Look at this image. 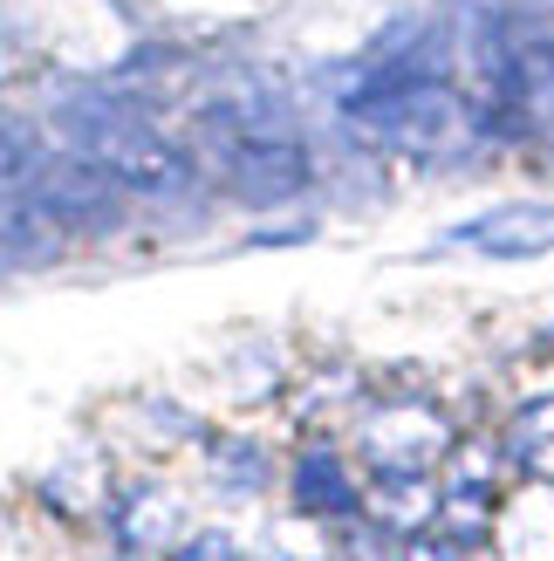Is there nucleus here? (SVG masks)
Here are the masks:
<instances>
[{
	"label": "nucleus",
	"mask_w": 554,
	"mask_h": 561,
	"mask_svg": "<svg viewBox=\"0 0 554 561\" xmlns=\"http://www.w3.org/2000/svg\"><path fill=\"white\" fill-rule=\"evenodd\" d=\"M164 561H246V541L233 535V527H219V520H199Z\"/></svg>",
	"instance_id": "14"
},
{
	"label": "nucleus",
	"mask_w": 554,
	"mask_h": 561,
	"mask_svg": "<svg viewBox=\"0 0 554 561\" xmlns=\"http://www.w3.org/2000/svg\"><path fill=\"white\" fill-rule=\"evenodd\" d=\"M507 472L513 466H507V453L493 438L452 445L446 466H438V514H431V527L452 535V541H465V548H486L493 514H500V500H507Z\"/></svg>",
	"instance_id": "4"
},
{
	"label": "nucleus",
	"mask_w": 554,
	"mask_h": 561,
	"mask_svg": "<svg viewBox=\"0 0 554 561\" xmlns=\"http://www.w3.org/2000/svg\"><path fill=\"white\" fill-rule=\"evenodd\" d=\"M103 561H145V554H124V548H109V554H103Z\"/></svg>",
	"instance_id": "16"
},
{
	"label": "nucleus",
	"mask_w": 554,
	"mask_h": 561,
	"mask_svg": "<svg viewBox=\"0 0 554 561\" xmlns=\"http://www.w3.org/2000/svg\"><path fill=\"white\" fill-rule=\"evenodd\" d=\"M246 561H336V535H322V527L288 514L246 541Z\"/></svg>",
	"instance_id": "12"
},
{
	"label": "nucleus",
	"mask_w": 554,
	"mask_h": 561,
	"mask_svg": "<svg viewBox=\"0 0 554 561\" xmlns=\"http://www.w3.org/2000/svg\"><path fill=\"white\" fill-rule=\"evenodd\" d=\"M267 472H274V459L261 453L246 432H233V438H206V459H199V480H206V493L212 500H261L267 493Z\"/></svg>",
	"instance_id": "11"
},
{
	"label": "nucleus",
	"mask_w": 554,
	"mask_h": 561,
	"mask_svg": "<svg viewBox=\"0 0 554 561\" xmlns=\"http://www.w3.org/2000/svg\"><path fill=\"white\" fill-rule=\"evenodd\" d=\"M493 548H500V561H554V486L534 480V486H507L500 514H493Z\"/></svg>",
	"instance_id": "8"
},
{
	"label": "nucleus",
	"mask_w": 554,
	"mask_h": 561,
	"mask_svg": "<svg viewBox=\"0 0 554 561\" xmlns=\"http://www.w3.org/2000/svg\"><path fill=\"white\" fill-rule=\"evenodd\" d=\"M192 527H199V520H192L185 486L158 480V472H145V480H130V486L109 493V548H124V554L164 561Z\"/></svg>",
	"instance_id": "6"
},
{
	"label": "nucleus",
	"mask_w": 554,
	"mask_h": 561,
	"mask_svg": "<svg viewBox=\"0 0 554 561\" xmlns=\"http://www.w3.org/2000/svg\"><path fill=\"white\" fill-rule=\"evenodd\" d=\"M62 227L21 192H0V274H27V267H48L62 254Z\"/></svg>",
	"instance_id": "10"
},
{
	"label": "nucleus",
	"mask_w": 554,
	"mask_h": 561,
	"mask_svg": "<svg viewBox=\"0 0 554 561\" xmlns=\"http://www.w3.org/2000/svg\"><path fill=\"white\" fill-rule=\"evenodd\" d=\"M21 199H35L55 227H62V240H96V233H117L124 213H130V192L117 179H103L96 164H82L69 151H42V164L27 172Z\"/></svg>",
	"instance_id": "3"
},
{
	"label": "nucleus",
	"mask_w": 554,
	"mask_h": 561,
	"mask_svg": "<svg viewBox=\"0 0 554 561\" xmlns=\"http://www.w3.org/2000/svg\"><path fill=\"white\" fill-rule=\"evenodd\" d=\"M446 247H465L480 261H534L554 254V199H507L480 219H459Z\"/></svg>",
	"instance_id": "7"
},
{
	"label": "nucleus",
	"mask_w": 554,
	"mask_h": 561,
	"mask_svg": "<svg viewBox=\"0 0 554 561\" xmlns=\"http://www.w3.org/2000/svg\"><path fill=\"white\" fill-rule=\"evenodd\" d=\"M500 453L513 472L554 486V377H541L534 390H520L513 411H507V432H500Z\"/></svg>",
	"instance_id": "9"
},
{
	"label": "nucleus",
	"mask_w": 554,
	"mask_h": 561,
	"mask_svg": "<svg viewBox=\"0 0 554 561\" xmlns=\"http://www.w3.org/2000/svg\"><path fill=\"white\" fill-rule=\"evenodd\" d=\"M288 500H295V520L322 527V535L363 527V472H356V459L343 445H328V438H309L288 459Z\"/></svg>",
	"instance_id": "5"
},
{
	"label": "nucleus",
	"mask_w": 554,
	"mask_h": 561,
	"mask_svg": "<svg viewBox=\"0 0 554 561\" xmlns=\"http://www.w3.org/2000/svg\"><path fill=\"white\" fill-rule=\"evenodd\" d=\"M397 561H480V548H465L452 535H438V527H425V535L397 541Z\"/></svg>",
	"instance_id": "15"
},
{
	"label": "nucleus",
	"mask_w": 554,
	"mask_h": 561,
	"mask_svg": "<svg viewBox=\"0 0 554 561\" xmlns=\"http://www.w3.org/2000/svg\"><path fill=\"white\" fill-rule=\"evenodd\" d=\"M55 137H62L69 158L96 164L103 179H117L130 199H185L199 185L185 145H172L130 90H103V82L62 90L55 96Z\"/></svg>",
	"instance_id": "1"
},
{
	"label": "nucleus",
	"mask_w": 554,
	"mask_h": 561,
	"mask_svg": "<svg viewBox=\"0 0 554 561\" xmlns=\"http://www.w3.org/2000/svg\"><path fill=\"white\" fill-rule=\"evenodd\" d=\"M35 164H42V137L27 130V124H8V117H0V192H21Z\"/></svg>",
	"instance_id": "13"
},
{
	"label": "nucleus",
	"mask_w": 554,
	"mask_h": 561,
	"mask_svg": "<svg viewBox=\"0 0 554 561\" xmlns=\"http://www.w3.org/2000/svg\"><path fill=\"white\" fill-rule=\"evenodd\" d=\"M452 445L459 438L446 425V411L425 398H391L356 411V472L363 480H431Z\"/></svg>",
	"instance_id": "2"
}]
</instances>
